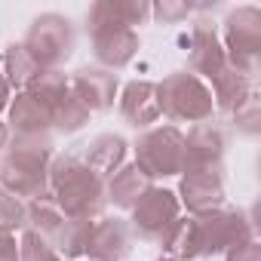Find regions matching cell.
<instances>
[{
    "mask_svg": "<svg viewBox=\"0 0 261 261\" xmlns=\"http://www.w3.org/2000/svg\"><path fill=\"white\" fill-rule=\"evenodd\" d=\"M209 92H212V101H215V114H221V117L227 120V117H230L237 108H243L258 89H255V80L243 77L240 71H233V68L227 65L218 77L209 80Z\"/></svg>",
    "mask_w": 261,
    "mask_h": 261,
    "instance_id": "d6986e66",
    "label": "cell"
},
{
    "mask_svg": "<svg viewBox=\"0 0 261 261\" xmlns=\"http://www.w3.org/2000/svg\"><path fill=\"white\" fill-rule=\"evenodd\" d=\"M68 89H71V83H68V74H65V71H40V74L28 83V89H22V92H31V95L40 98L43 105L56 108V105L68 95Z\"/></svg>",
    "mask_w": 261,
    "mask_h": 261,
    "instance_id": "603a6c76",
    "label": "cell"
},
{
    "mask_svg": "<svg viewBox=\"0 0 261 261\" xmlns=\"http://www.w3.org/2000/svg\"><path fill=\"white\" fill-rule=\"evenodd\" d=\"M22 46L43 71H62V65L74 56L77 46L74 22L62 13H43L31 22Z\"/></svg>",
    "mask_w": 261,
    "mask_h": 261,
    "instance_id": "52a82bcc",
    "label": "cell"
},
{
    "mask_svg": "<svg viewBox=\"0 0 261 261\" xmlns=\"http://www.w3.org/2000/svg\"><path fill=\"white\" fill-rule=\"evenodd\" d=\"M227 133L218 123H197L185 136V160L181 172H224Z\"/></svg>",
    "mask_w": 261,
    "mask_h": 261,
    "instance_id": "30bf717a",
    "label": "cell"
},
{
    "mask_svg": "<svg viewBox=\"0 0 261 261\" xmlns=\"http://www.w3.org/2000/svg\"><path fill=\"white\" fill-rule=\"evenodd\" d=\"M136 166L151 178H172L181 175V160H185V133L178 126H151L136 139Z\"/></svg>",
    "mask_w": 261,
    "mask_h": 261,
    "instance_id": "ba28073f",
    "label": "cell"
},
{
    "mask_svg": "<svg viewBox=\"0 0 261 261\" xmlns=\"http://www.w3.org/2000/svg\"><path fill=\"white\" fill-rule=\"evenodd\" d=\"M175 197L188 215L212 212L224 206V172H181Z\"/></svg>",
    "mask_w": 261,
    "mask_h": 261,
    "instance_id": "5bb4252c",
    "label": "cell"
},
{
    "mask_svg": "<svg viewBox=\"0 0 261 261\" xmlns=\"http://www.w3.org/2000/svg\"><path fill=\"white\" fill-rule=\"evenodd\" d=\"M7 142H10V129H7V123L0 120V151L7 148Z\"/></svg>",
    "mask_w": 261,
    "mask_h": 261,
    "instance_id": "1f68e13d",
    "label": "cell"
},
{
    "mask_svg": "<svg viewBox=\"0 0 261 261\" xmlns=\"http://www.w3.org/2000/svg\"><path fill=\"white\" fill-rule=\"evenodd\" d=\"M0 261H19V240L0 233Z\"/></svg>",
    "mask_w": 261,
    "mask_h": 261,
    "instance_id": "f546056e",
    "label": "cell"
},
{
    "mask_svg": "<svg viewBox=\"0 0 261 261\" xmlns=\"http://www.w3.org/2000/svg\"><path fill=\"white\" fill-rule=\"evenodd\" d=\"M71 92L83 101V108L89 114H105L114 108L117 95H120V80L117 74L105 71V68H77L74 74H68Z\"/></svg>",
    "mask_w": 261,
    "mask_h": 261,
    "instance_id": "4fadbf2b",
    "label": "cell"
},
{
    "mask_svg": "<svg viewBox=\"0 0 261 261\" xmlns=\"http://www.w3.org/2000/svg\"><path fill=\"white\" fill-rule=\"evenodd\" d=\"M10 101H13V89H10V83H7V77H4V71H0V114L10 108Z\"/></svg>",
    "mask_w": 261,
    "mask_h": 261,
    "instance_id": "4dcf8cb0",
    "label": "cell"
},
{
    "mask_svg": "<svg viewBox=\"0 0 261 261\" xmlns=\"http://www.w3.org/2000/svg\"><path fill=\"white\" fill-rule=\"evenodd\" d=\"M218 37H221L227 65L243 77L255 80L261 71V10L252 4L230 10L221 22Z\"/></svg>",
    "mask_w": 261,
    "mask_h": 261,
    "instance_id": "8992f818",
    "label": "cell"
},
{
    "mask_svg": "<svg viewBox=\"0 0 261 261\" xmlns=\"http://www.w3.org/2000/svg\"><path fill=\"white\" fill-rule=\"evenodd\" d=\"M89 123V111L83 108V101L68 89V95L53 108V133H62V136H74Z\"/></svg>",
    "mask_w": 261,
    "mask_h": 261,
    "instance_id": "7402d4cb",
    "label": "cell"
},
{
    "mask_svg": "<svg viewBox=\"0 0 261 261\" xmlns=\"http://www.w3.org/2000/svg\"><path fill=\"white\" fill-rule=\"evenodd\" d=\"M255 240V227L243 209L218 206L200 215H178L175 224L163 233L160 246L169 258L178 261H203L212 255H224L227 249Z\"/></svg>",
    "mask_w": 261,
    "mask_h": 261,
    "instance_id": "6da1fadb",
    "label": "cell"
},
{
    "mask_svg": "<svg viewBox=\"0 0 261 261\" xmlns=\"http://www.w3.org/2000/svg\"><path fill=\"white\" fill-rule=\"evenodd\" d=\"M68 221L71 218L59 209V203L53 200V194H43V197L25 203V230L43 237L53 249H59L65 230H68Z\"/></svg>",
    "mask_w": 261,
    "mask_h": 261,
    "instance_id": "e0dca14e",
    "label": "cell"
},
{
    "mask_svg": "<svg viewBox=\"0 0 261 261\" xmlns=\"http://www.w3.org/2000/svg\"><path fill=\"white\" fill-rule=\"evenodd\" d=\"M157 101L160 117L175 123H209L215 117V101L209 92V83L200 80L191 71H172L157 83Z\"/></svg>",
    "mask_w": 261,
    "mask_h": 261,
    "instance_id": "5b68a950",
    "label": "cell"
},
{
    "mask_svg": "<svg viewBox=\"0 0 261 261\" xmlns=\"http://www.w3.org/2000/svg\"><path fill=\"white\" fill-rule=\"evenodd\" d=\"M227 123L237 129L240 136H249V139H255L258 133H261V95L255 92L243 108H237L230 117H227Z\"/></svg>",
    "mask_w": 261,
    "mask_h": 261,
    "instance_id": "484cf974",
    "label": "cell"
},
{
    "mask_svg": "<svg viewBox=\"0 0 261 261\" xmlns=\"http://www.w3.org/2000/svg\"><path fill=\"white\" fill-rule=\"evenodd\" d=\"M53 157V136H10L4 157H0V188H7L25 203L49 194Z\"/></svg>",
    "mask_w": 261,
    "mask_h": 261,
    "instance_id": "7a4b0ae2",
    "label": "cell"
},
{
    "mask_svg": "<svg viewBox=\"0 0 261 261\" xmlns=\"http://www.w3.org/2000/svg\"><path fill=\"white\" fill-rule=\"evenodd\" d=\"M157 261H178V258H169V255H160Z\"/></svg>",
    "mask_w": 261,
    "mask_h": 261,
    "instance_id": "d6a6232c",
    "label": "cell"
},
{
    "mask_svg": "<svg viewBox=\"0 0 261 261\" xmlns=\"http://www.w3.org/2000/svg\"><path fill=\"white\" fill-rule=\"evenodd\" d=\"M0 157H4V151H0Z\"/></svg>",
    "mask_w": 261,
    "mask_h": 261,
    "instance_id": "836d02e7",
    "label": "cell"
},
{
    "mask_svg": "<svg viewBox=\"0 0 261 261\" xmlns=\"http://www.w3.org/2000/svg\"><path fill=\"white\" fill-rule=\"evenodd\" d=\"M133 218H129V227L139 240L148 243H160L163 233L175 224V218L181 215V203L175 197V191L163 188V185H151L145 191V197L129 209Z\"/></svg>",
    "mask_w": 261,
    "mask_h": 261,
    "instance_id": "9c48e42d",
    "label": "cell"
},
{
    "mask_svg": "<svg viewBox=\"0 0 261 261\" xmlns=\"http://www.w3.org/2000/svg\"><path fill=\"white\" fill-rule=\"evenodd\" d=\"M19 261H62V255L37 233L22 230L19 237Z\"/></svg>",
    "mask_w": 261,
    "mask_h": 261,
    "instance_id": "4316f807",
    "label": "cell"
},
{
    "mask_svg": "<svg viewBox=\"0 0 261 261\" xmlns=\"http://www.w3.org/2000/svg\"><path fill=\"white\" fill-rule=\"evenodd\" d=\"M7 129L13 136H53V108L31 92H16L7 108Z\"/></svg>",
    "mask_w": 261,
    "mask_h": 261,
    "instance_id": "2e32d148",
    "label": "cell"
},
{
    "mask_svg": "<svg viewBox=\"0 0 261 261\" xmlns=\"http://www.w3.org/2000/svg\"><path fill=\"white\" fill-rule=\"evenodd\" d=\"M188 65H191V74H197V77L206 80V83H209L212 77H218V74L227 68V56H224L218 28H215V22L206 19V16H200V19L191 25Z\"/></svg>",
    "mask_w": 261,
    "mask_h": 261,
    "instance_id": "8fae6325",
    "label": "cell"
},
{
    "mask_svg": "<svg viewBox=\"0 0 261 261\" xmlns=\"http://www.w3.org/2000/svg\"><path fill=\"white\" fill-rule=\"evenodd\" d=\"M120 117L133 129H151L160 120V101H157V83L154 80H129L117 95Z\"/></svg>",
    "mask_w": 261,
    "mask_h": 261,
    "instance_id": "9a60e30c",
    "label": "cell"
},
{
    "mask_svg": "<svg viewBox=\"0 0 261 261\" xmlns=\"http://www.w3.org/2000/svg\"><path fill=\"white\" fill-rule=\"evenodd\" d=\"M108 10L120 25L133 28V31L151 19V4L148 0H108Z\"/></svg>",
    "mask_w": 261,
    "mask_h": 261,
    "instance_id": "d4e9b609",
    "label": "cell"
},
{
    "mask_svg": "<svg viewBox=\"0 0 261 261\" xmlns=\"http://www.w3.org/2000/svg\"><path fill=\"white\" fill-rule=\"evenodd\" d=\"M49 194L71 221H95L105 200V178L95 175L80 154H56L49 163Z\"/></svg>",
    "mask_w": 261,
    "mask_h": 261,
    "instance_id": "3957f363",
    "label": "cell"
},
{
    "mask_svg": "<svg viewBox=\"0 0 261 261\" xmlns=\"http://www.w3.org/2000/svg\"><path fill=\"white\" fill-rule=\"evenodd\" d=\"M86 34L92 40V56L98 62V68L105 71H123L129 62H133L142 49V37L139 31L120 25L111 10H108V0H95V4L86 10Z\"/></svg>",
    "mask_w": 261,
    "mask_h": 261,
    "instance_id": "277c9868",
    "label": "cell"
},
{
    "mask_svg": "<svg viewBox=\"0 0 261 261\" xmlns=\"http://www.w3.org/2000/svg\"><path fill=\"white\" fill-rule=\"evenodd\" d=\"M19 230H25V200L0 188V233L16 237Z\"/></svg>",
    "mask_w": 261,
    "mask_h": 261,
    "instance_id": "cb8c5ba5",
    "label": "cell"
},
{
    "mask_svg": "<svg viewBox=\"0 0 261 261\" xmlns=\"http://www.w3.org/2000/svg\"><path fill=\"white\" fill-rule=\"evenodd\" d=\"M154 181L136 166V163H123L108 181H105V200L114 206V209H133L142 197H145V191L151 188Z\"/></svg>",
    "mask_w": 261,
    "mask_h": 261,
    "instance_id": "ffe728a7",
    "label": "cell"
},
{
    "mask_svg": "<svg viewBox=\"0 0 261 261\" xmlns=\"http://www.w3.org/2000/svg\"><path fill=\"white\" fill-rule=\"evenodd\" d=\"M136 246V233L120 215H98L89 230L86 258L89 261H126Z\"/></svg>",
    "mask_w": 261,
    "mask_h": 261,
    "instance_id": "7c38bea8",
    "label": "cell"
},
{
    "mask_svg": "<svg viewBox=\"0 0 261 261\" xmlns=\"http://www.w3.org/2000/svg\"><path fill=\"white\" fill-rule=\"evenodd\" d=\"M191 13H197V4H191V0H160V4H151V16L163 25H178Z\"/></svg>",
    "mask_w": 261,
    "mask_h": 261,
    "instance_id": "83f0119b",
    "label": "cell"
},
{
    "mask_svg": "<svg viewBox=\"0 0 261 261\" xmlns=\"http://www.w3.org/2000/svg\"><path fill=\"white\" fill-rule=\"evenodd\" d=\"M40 71H43V68L28 56V49H25L22 43H10V46L4 49V77H7L10 89H16V92L28 89V83H31Z\"/></svg>",
    "mask_w": 261,
    "mask_h": 261,
    "instance_id": "44dd1931",
    "label": "cell"
},
{
    "mask_svg": "<svg viewBox=\"0 0 261 261\" xmlns=\"http://www.w3.org/2000/svg\"><path fill=\"white\" fill-rule=\"evenodd\" d=\"M126 154H129V142L123 136H117V133H101V136L89 139L83 145V151H80L83 163L95 175H101L105 181L126 163Z\"/></svg>",
    "mask_w": 261,
    "mask_h": 261,
    "instance_id": "ac0fdd59",
    "label": "cell"
},
{
    "mask_svg": "<svg viewBox=\"0 0 261 261\" xmlns=\"http://www.w3.org/2000/svg\"><path fill=\"white\" fill-rule=\"evenodd\" d=\"M224 261H261V243L258 240H246V243L227 249Z\"/></svg>",
    "mask_w": 261,
    "mask_h": 261,
    "instance_id": "f1b7e54d",
    "label": "cell"
}]
</instances>
